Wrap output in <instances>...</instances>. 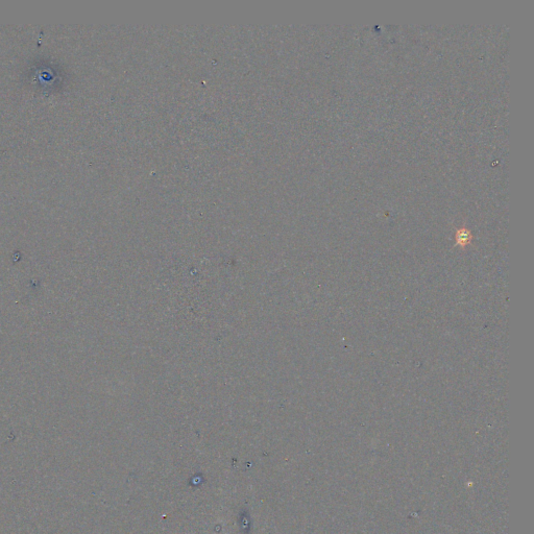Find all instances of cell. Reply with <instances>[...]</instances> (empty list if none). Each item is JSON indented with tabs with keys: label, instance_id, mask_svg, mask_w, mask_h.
Masks as SVG:
<instances>
[{
	"label": "cell",
	"instance_id": "6da1fadb",
	"mask_svg": "<svg viewBox=\"0 0 534 534\" xmlns=\"http://www.w3.org/2000/svg\"><path fill=\"white\" fill-rule=\"evenodd\" d=\"M456 243L457 246H460L461 247H464L466 246L467 245H470V242L472 240V234L471 232L466 230V229H460L458 230L456 232Z\"/></svg>",
	"mask_w": 534,
	"mask_h": 534
}]
</instances>
